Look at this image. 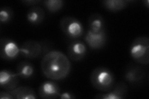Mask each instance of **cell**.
Returning a JSON list of instances; mask_svg holds the SVG:
<instances>
[{
    "label": "cell",
    "mask_w": 149,
    "mask_h": 99,
    "mask_svg": "<svg viewBox=\"0 0 149 99\" xmlns=\"http://www.w3.org/2000/svg\"><path fill=\"white\" fill-rule=\"evenodd\" d=\"M41 69L47 78L60 81L66 78L70 73L72 65L69 58L62 51L51 50L42 59Z\"/></svg>",
    "instance_id": "1"
},
{
    "label": "cell",
    "mask_w": 149,
    "mask_h": 99,
    "mask_svg": "<svg viewBox=\"0 0 149 99\" xmlns=\"http://www.w3.org/2000/svg\"><path fill=\"white\" fill-rule=\"evenodd\" d=\"M90 82L97 90L108 92L115 86V77L111 71L105 67H97L93 70Z\"/></svg>",
    "instance_id": "2"
},
{
    "label": "cell",
    "mask_w": 149,
    "mask_h": 99,
    "mask_svg": "<svg viewBox=\"0 0 149 99\" xmlns=\"http://www.w3.org/2000/svg\"><path fill=\"white\" fill-rule=\"evenodd\" d=\"M130 55L136 63L147 65L149 63V38L140 36L135 39L130 46Z\"/></svg>",
    "instance_id": "3"
},
{
    "label": "cell",
    "mask_w": 149,
    "mask_h": 99,
    "mask_svg": "<svg viewBox=\"0 0 149 99\" xmlns=\"http://www.w3.org/2000/svg\"><path fill=\"white\" fill-rule=\"evenodd\" d=\"M49 50V46L46 41L28 40L20 46V53L23 57L34 59L44 56Z\"/></svg>",
    "instance_id": "4"
},
{
    "label": "cell",
    "mask_w": 149,
    "mask_h": 99,
    "mask_svg": "<svg viewBox=\"0 0 149 99\" xmlns=\"http://www.w3.org/2000/svg\"><path fill=\"white\" fill-rule=\"evenodd\" d=\"M60 27L64 34L70 39H78L84 34V29L81 22L73 17H62L60 22Z\"/></svg>",
    "instance_id": "5"
},
{
    "label": "cell",
    "mask_w": 149,
    "mask_h": 99,
    "mask_svg": "<svg viewBox=\"0 0 149 99\" xmlns=\"http://www.w3.org/2000/svg\"><path fill=\"white\" fill-rule=\"evenodd\" d=\"M20 53V47L16 42L7 37H3L0 40V56L5 60L11 61L16 59Z\"/></svg>",
    "instance_id": "6"
},
{
    "label": "cell",
    "mask_w": 149,
    "mask_h": 99,
    "mask_svg": "<svg viewBox=\"0 0 149 99\" xmlns=\"http://www.w3.org/2000/svg\"><path fill=\"white\" fill-rule=\"evenodd\" d=\"M146 71L141 66L129 64L124 72V78L132 84L141 83L145 79Z\"/></svg>",
    "instance_id": "7"
},
{
    "label": "cell",
    "mask_w": 149,
    "mask_h": 99,
    "mask_svg": "<svg viewBox=\"0 0 149 99\" xmlns=\"http://www.w3.org/2000/svg\"><path fill=\"white\" fill-rule=\"evenodd\" d=\"M87 53L86 46L84 42L79 40H74L68 46L67 53L68 58L74 61L82 60Z\"/></svg>",
    "instance_id": "8"
},
{
    "label": "cell",
    "mask_w": 149,
    "mask_h": 99,
    "mask_svg": "<svg viewBox=\"0 0 149 99\" xmlns=\"http://www.w3.org/2000/svg\"><path fill=\"white\" fill-rule=\"evenodd\" d=\"M38 93L42 98L52 99L58 98L61 93L57 83L52 81H47L39 86Z\"/></svg>",
    "instance_id": "9"
},
{
    "label": "cell",
    "mask_w": 149,
    "mask_h": 99,
    "mask_svg": "<svg viewBox=\"0 0 149 99\" xmlns=\"http://www.w3.org/2000/svg\"><path fill=\"white\" fill-rule=\"evenodd\" d=\"M19 78L17 73L8 69H3L0 73V86L6 91H12L17 87Z\"/></svg>",
    "instance_id": "10"
},
{
    "label": "cell",
    "mask_w": 149,
    "mask_h": 99,
    "mask_svg": "<svg viewBox=\"0 0 149 99\" xmlns=\"http://www.w3.org/2000/svg\"><path fill=\"white\" fill-rule=\"evenodd\" d=\"M127 94V86L124 82H120L115 85L112 90L104 93H99L95 97L96 99H123Z\"/></svg>",
    "instance_id": "11"
},
{
    "label": "cell",
    "mask_w": 149,
    "mask_h": 99,
    "mask_svg": "<svg viewBox=\"0 0 149 99\" xmlns=\"http://www.w3.org/2000/svg\"><path fill=\"white\" fill-rule=\"evenodd\" d=\"M85 40L91 49H101L106 45L108 40L106 32L101 34H94L88 30L85 37Z\"/></svg>",
    "instance_id": "12"
},
{
    "label": "cell",
    "mask_w": 149,
    "mask_h": 99,
    "mask_svg": "<svg viewBox=\"0 0 149 99\" xmlns=\"http://www.w3.org/2000/svg\"><path fill=\"white\" fill-rule=\"evenodd\" d=\"M88 30L94 34H101L106 32L105 21L100 14L94 13L88 19Z\"/></svg>",
    "instance_id": "13"
},
{
    "label": "cell",
    "mask_w": 149,
    "mask_h": 99,
    "mask_svg": "<svg viewBox=\"0 0 149 99\" xmlns=\"http://www.w3.org/2000/svg\"><path fill=\"white\" fill-rule=\"evenodd\" d=\"M45 17V10L39 6H32L27 13V21L33 25L40 24L44 21Z\"/></svg>",
    "instance_id": "14"
},
{
    "label": "cell",
    "mask_w": 149,
    "mask_h": 99,
    "mask_svg": "<svg viewBox=\"0 0 149 99\" xmlns=\"http://www.w3.org/2000/svg\"><path fill=\"white\" fill-rule=\"evenodd\" d=\"M9 92L14 98L16 99H36L37 98L34 89L27 86L17 87Z\"/></svg>",
    "instance_id": "15"
},
{
    "label": "cell",
    "mask_w": 149,
    "mask_h": 99,
    "mask_svg": "<svg viewBox=\"0 0 149 99\" xmlns=\"http://www.w3.org/2000/svg\"><path fill=\"white\" fill-rule=\"evenodd\" d=\"M16 71L18 76L25 79L31 78L35 73L33 64L27 61H22L19 63Z\"/></svg>",
    "instance_id": "16"
},
{
    "label": "cell",
    "mask_w": 149,
    "mask_h": 99,
    "mask_svg": "<svg viewBox=\"0 0 149 99\" xmlns=\"http://www.w3.org/2000/svg\"><path fill=\"white\" fill-rule=\"evenodd\" d=\"M131 1L128 0H104L102 5L105 9L111 12H117L126 8Z\"/></svg>",
    "instance_id": "17"
},
{
    "label": "cell",
    "mask_w": 149,
    "mask_h": 99,
    "mask_svg": "<svg viewBox=\"0 0 149 99\" xmlns=\"http://www.w3.org/2000/svg\"><path fill=\"white\" fill-rule=\"evenodd\" d=\"M44 6L50 12H57L61 10L64 6L62 0H45L43 1Z\"/></svg>",
    "instance_id": "18"
},
{
    "label": "cell",
    "mask_w": 149,
    "mask_h": 99,
    "mask_svg": "<svg viewBox=\"0 0 149 99\" xmlns=\"http://www.w3.org/2000/svg\"><path fill=\"white\" fill-rule=\"evenodd\" d=\"M14 12L13 9L8 6H4L0 9V22L3 24L8 23L13 19Z\"/></svg>",
    "instance_id": "19"
},
{
    "label": "cell",
    "mask_w": 149,
    "mask_h": 99,
    "mask_svg": "<svg viewBox=\"0 0 149 99\" xmlns=\"http://www.w3.org/2000/svg\"><path fill=\"white\" fill-rule=\"evenodd\" d=\"M58 98L61 99H73L75 98L76 97L74 96V94L70 92H65L60 93Z\"/></svg>",
    "instance_id": "20"
},
{
    "label": "cell",
    "mask_w": 149,
    "mask_h": 99,
    "mask_svg": "<svg viewBox=\"0 0 149 99\" xmlns=\"http://www.w3.org/2000/svg\"><path fill=\"white\" fill-rule=\"evenodd\" d=\"M0 98L1 99H14L13 96L9 91H1L0 92Z\"/></svg>",
    "instance_id": "21"
},
{
    "label": "cell",
    "mask_w": 149,
    "mask_h": 99,
    "mask_svg": "<svg viewBox=\"0 0 149 99\" xmlns=\"http://www.w3.org/2000/svg\"><path fill=\"white\" fill-rule=\"evenodd\" d=\"M40 0H25V1H22V3H24L27 6H33L36 5L37 4L40 3Z\"/></svg>",
    "instance_id": "22"
},
{
    "label": "cell",
    "mask_w": 149,
    "mask_h": 99,
    "mask_svg": "<svg viewBox=\"0 0 149 99\" xmlns=\"http://www.w3.org/2000/svg\"><path fill=\"white\" fill-rule=\"evenodd\" d=\"M143 3L144 4V5H145L147 8H149V1H148V0H145V1H143Z\"/></svg>",
    "instance_id": "23"
}]
</instances>
